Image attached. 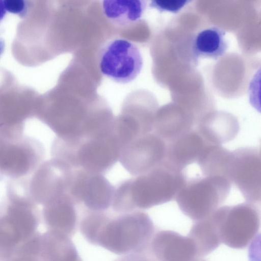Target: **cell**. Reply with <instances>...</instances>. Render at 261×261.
Wrapping results in <instances>:
<instances>
[{"label": "cell", "instance_id": "cell-8", "mask_svg": "<svg viewBox=\"0 0 261 261\" xmlns=\"http://www.w3.org/2000/svg\"><path fill=\"white\" fill-rule=\"evenodd\" d=\"M166 141L153 132L133 140L121 149L119 160L134 176L144 174L166 159Z\"/></svg>", "mask_w": 261, "mask_h": 261}, {"label": "cell", "instance_id": "cell-7", "mask_svg": "<svg viewBox=\"0 0 261 261\" xmlns=\"http://www.w3.org/2000/svg\"><path fill=\"white\" fill-rule=\"evenodd\" d=\"M248 202L261 200V154L255 147H244L232 151L227 176Z\"/></svg>", "mask_w": 261, "mask_h": 261}, {"label": "cell", "instance_id": "cell-13", "mask_svg": "<svg viewBox=\"0 0 261 261\" xmlns=\"http://www.w3.org/2000/svg\"><path fill=\"white\" fill-rule=\"evenodd\" d=\"M208 144L197 129H191L168 142L165 161L174 168L182 171L187 166L197 162Z\"/></svg>", "mask_w": 261, "mask_h": 261}, {"label": "cell", "instance_id": "cell-25", "mask_svg": "<svg viewBox=\"0 0 261 261\" xmlns=\"http://www.w3.org/2000/svg\"><path fill=\"white\" fill-rule=\"evenodd\" d=\"M5 42L2 38H0V58L3 54L5 50Z\"/></svg>", "mask_w": 261, "mask_h": 261}, {"label": "cell", "instance_id": "cell-26", "mask_svg": "<svg viewBox=\"0 0 261 261\" xmlns=\"http://www.w3.org/2000/svg\"><path fill=\"white\" fill-rule=\"evenodd\" d=\"M193 261H206V260H204L203 258L198 257V258H196V259H195Z\"/></svg>", "mask_w": 261, "mask_h": 261}, {"label": "cell", "instance_id": "cell-20", "mask_svg": "<svg viewBox=\"0 0 261 261\" xmlns=\"http://www.w3.org/2000/svg\"><path fill=\"white\" fill-rule=\"evenodd\" d=\"M193 121L180 114L162 113L153 123V132L165 141H171L189 132Z\"/></svg>", "mask_w": 261, "mask_h": 261}, {"label": "cell", "instance_id": "cell-11", "mask_svg": "<svg viewBox=\"0 0 261 261\" xmlns=\"http://www.w3.org/2000/svg\"><path fill=\"white\" fill-rule=\"evenodd\" d=\"M149 252L156 261H193L198 257L188 236L169 230L155 232Z\"/></svg>", "mask_w": 261, "mask_h": 261}, {"label": "cell", "instance_id": "cell-1", "mask_svg": "<svg viewBox=\"0 0 261 261\" xmlns=\"http://www.w3.org/2000/svg\"><path fill=\"white\" fill-rule=\"evenodd\" d=\"M79 228L89 243L123 255L148 251L155 232L149 216L140 210L91 212L84 217Z\"/></svg>", "mask_w": 261, "mask_h": 261}, {"label": "cell", "instance_id": "cell-22", "mask_svg": "<svg viewBox=\"0 0 261 261\" xmlns=\"http://www.w3.org/2000/svg\"><path fill=\"white\" fill-rule=\"evenodd\" d=\"M5 10L9 13L24 17L28 11L29 4L27 1L22 0L4 1Z\"/></svg>", "mask_w": 261, "mask_h": 261}, {"label": "cell", "instance_id": "cell-14", "mask_svg": "<svg viewBox=\"0 0 261 261\" xmlns=\"http://www.w3.org/2000/svg\"><path fill=\"white\" fill-rule=\"evenodd\" d=\"M197 130L207 143L221 145L237 137L240 125L232 115L216 113L201 120Z\"/></svg>", "mask_w": 261, "mask_h": 261}, {"label": "cell", "instance_id": "cell-2", "mask_svg": "<svg viewBox=\"0 0 261 261\" xmlns=\"http://www.w3.org/2000/svg\"><path fill=\"white\" fill-rule=\"evenodd\" d=\"M182 171L165 160L141 175L114 187L111 207L115 213L146 210L175 199L186 181Z\"/></svg>", "mask_w": 261, "mask_h": 261}, {"label": "cell", "instance_id": "cell-4", "mask_svg": "<svg viewBox=\"0 0 261 261\" xmlns=\"http://www.w3.org/2000/svg\"><path fill=\"white\" fill-rule=\"evenodd\" d=\"M231 183L224 176H208L186 180L177 193V204L194 222L206 218L224 202Z\"/></svg>", "mask_w": 261, "mask_h": 261}, {"label": "cell", "instance_id": "cell-9", "mask_svg": "<svg viewBox=\"0 0 261 261\" xmlns=\"http://www.w3.org/2000/svg\"><path fill=\"white\" fill-rule=\"evenodd\" d=\"M114 188L103 174L76 169L68 194L85 209L106 211L111 206Z\"/></svg>", "mask_w": 261, "mask_h": 261}, {"label": "cell", "instance_id": "cell-6", "mask_svg": "<svg viewBox=\"0 0 261 261\" xmlns=\"http://www.w3.org/2000/svg\"><path fill=\"white\" fill-rule=\"evenodd\" d=\"M139 48L130 41L116 38L106 42L99 56L101 72L112 81L126 84L134 81L143 67Z\"/></svg>", "mask_w": 261, "mask_h": 261}, {"label": "cell", "instance_id": "cell-23", "mask_svg": "<svg viewBox=\"0 0 261 261\" xmlns=\"http://www.w3.org/2000/svg\"><path fill=\"white\" fill-rule=\"evenodd\" d=\"M114 261H156L149 253L145 252L132 253L123 255Z\"/></svg>", "mask_w": 261, "mask_h": 261}, {"label": "cell", "instance_id": "cell-15", "mask_svg": "<svg viewBox=\"0 0 261 261\" xmlns=\"http://www.w3.org/2000/svg\"><path fill=\"white\" fill-rule=\"evenodd\" d=\"M39 256L42 261H83L70 238L51 230L41 233Z\"/></svg>", "mask_w": 261, "mask_h": 261}, {"label": "cell", "instance_id": "cell-5", "mask_svg": "<svg viewBox=\"0 0 261 261\" xmlns=\"http://www.w3.org/2000/svg\"><path fill=\"white\" fill-rule=\"evenodd\" d=\"M210 216L217 229L221 243L231 248L247 247L259 230L260 211L252 203L219 207Z\"/></svg>", "mask_w": 261, "mask_h": 261}, {"label": "cell", "instance_id": "cell-17", "mask_svg": "<svg viewBox=\"0 0 261 261\" xmlns=\"http://www.w3.org/2000/svg\"><path fill=\"white\" fill-rule=\"evenodd\" d=\"M226 32L217 27L202 30L196 35L193 42V51L197 58L217 60L228 48Z\"/></svg>", "mask_w": 261, "mask_h": 261}, {"label": "cell", "instance_id": "cell-19", "mask_svg": "<svg viewBox=\"0 0 261 261\" xmlns=\"http://www.w3.org/2000/svg\"><path fill=\"white\" fill-rule=\"evenodd\" d=\"M231 156L232 151L222 146L208 144L197 162L204 176L227 177Z\"/></svg>", "mask_w": 261, "mask_h": 261}, {"label": "cell", "instance_id": "cell-18", "mask_svg": "<svg viewBox=\"0 0 261 261\" xmlns=\"http://www.w3.org/2000/svg\"><path fill=\"white\" fill-rule=\"evenodd\" d=\"M188 237L193 243L198 257L206 256L221 244L217 229L210 215L195 221Z\"/></svg>", "mask_w": 261, "mask_h": 261}, {"label": "cell", "instance_id": "cell-3", "mask_svg": "<svg viewBox=\"0 0 261 261\" xmlns=\"http://www.w3.org/2000/svg\"><path fill=\"white\" fill-rule=\"evenodd\" d=\"M121 148L114 123L110 130L93 137L61 140L58 153L62 160L74 169L103 174L119 160Z\"/></svg>", "mask_w": 261, "mask_h": 261}, {"label": "cell", "instance_id": "cell-12", "mask_svg": "<svg viewBox=\"0 0 261 261\" xmlns=\"http://www.w3.org/2000/svg\"><path fill=\"white\" fill-rule=\"evenodd\" d=\"M79 205L68 194L48 202L43 211V220L48 230L71 238L77 231L80 221Z\"/></svg>", "mask_w": 261, "mask_h": 261}, {"label": "cell", "instance_id": "cell-21", "mask_svg": "<svg viewBox=\"0 0 261 261\" xmlns=\"http://www.w3.org/2000/svg\"><path fill=\"white\" fill-rule=\"evenodd\" d=\"M190 2L188 0H155L150 2L149 6L161 12L177 13Z\"/></svg>", "mask_w": 261, "mask_h": 261}, {"label": "cell", "instance_id": "cell-10", "mask_svg": "<svg viewBox=\"0 0 261 261\" xmlns=\"http://www.w3.org/2000/svg\"><path fill=\"white\" fill-rule=\"evenodd\" d=\"M38 215L30 208L10 209L0 217V261H7L36 232Z\"/></svg>", "mask_w": 261, "mask_h": 261}, {"label": "cell", "instance_id": "cell-16", "mask_svg": "<svg viewBox=\"0 0 261 261\" xmlns=\"http://www.w3.org/2000/svg\"><path fill=\"white\" fill-rule=\"evenodd\" d=\"M147 4V1L142 0H106L102 1L101 8L104 15L112 23L125 27L141 18Z\"/></svg>", "mask_w": 261, "mask_h": 261}, {"label": "cell", "instance_id": "cell-24", "mask_svg": "<svg viewBox=\"0 0 261 261\" xmlns=\"http://www.w3.org/2000/svg\"><path fill=\"white\" fill-rule=\"evenodd\" d=\"M7 261H42L39 254L34 253L16 251Z\"/></svg>", "mask_w": 261, "mask_h": 261}]
</instances>
